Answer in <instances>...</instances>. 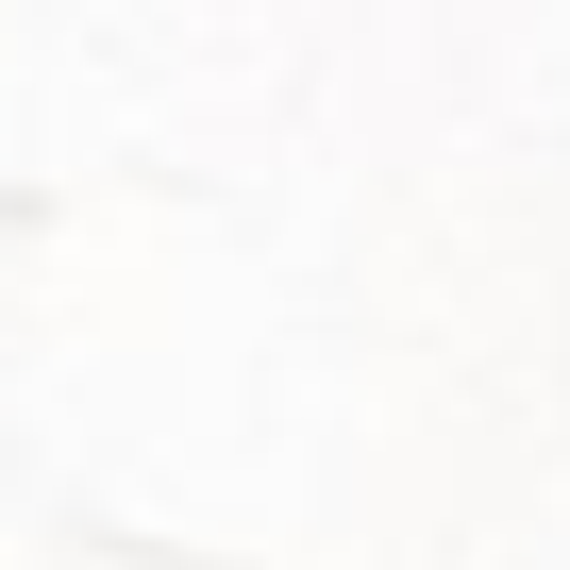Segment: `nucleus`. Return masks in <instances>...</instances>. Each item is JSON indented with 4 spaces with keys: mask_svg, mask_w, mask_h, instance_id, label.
<instances>
[]
</instances>
